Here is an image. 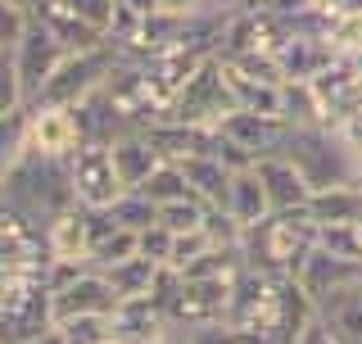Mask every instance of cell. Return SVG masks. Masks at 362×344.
<instances>
[{
	"label": "cell",
	"instance_id": "1",
	"mask_svg": "<svg viewBox=\"0 0 362 344\" xmlns=\"http://www.w3.org/2000/svg\"><path fill=\"white\" fill-rule=\"evenodd\" d=\"M0 190H5V200L14 204L32 227H41V231H45L50 217H59L64 209L77 204L68 159H45V154H32V150L5 181H0Z\"/></svg>",
	"mask_w": 362,
	"mask_h": 344
},
{
	"label": "cell",
	"instance_id": "2",
	"mask_svg": "<svg viewBox=\"0 0 362 344\" xmlns=\"http://www.w3.org/2000/svg\"><path fill=\"white\" fill-rule=\"evenodd\" d=\"M317 245V222L303 209L294 213H267L258 227H249L240 240L245 268L272 272V277H294L299 263L313 254Z\"/></svg>",
	"mask_w": 362,
	"mask_h": 344
},
{
	"label": "cell",
	"instance_id": "3",
	"mask_svg": "<svg viewBox=\"0 0 362 344\" xmlns=\"http://www.w3.org/2000/svg\"><path fill=\"white\" fill-rule=\"evenodd\" d=\"M281 154H286L290 164L308 177L313 190L358 181V154L349 150L344 136H339L335 127H326V122H313V127H290Z\"/></svg>",
	"mask_w": 362,
	"mask_h": 344
},
{
	"label": "cell",
	"instance_id": "4",
	"mask_svg": "<svg viewBox=\"0 0 362 344\" xmlns=\"http://www.w3.org/2000/svg\"><path fill=\"white\" fill-rule=\"evenodd\" d=\"M113 64H118V50H113V41H109V45H100V50L64 55V64L54 68L50 77H45V86L37 91V100H32V105L77 109L82 100H90L100 86H105V77L113 73Z\"/></svg>",
	"mask_w": 362,
	"mask_h": 344
},
{
	"label": "cell",
	"instance_id": "5",
	"mask_svg": "<svg viewBox=\"0 0 362 344\" xmlns=\"http://www.w3.org/2000/svg\"><path fill=\"white\" fill-rule=\"evenodd\" d=\"M235 109V96H231V82L222 73V59L199 64V73L190 77L186 86L177 91V100L168 105V122H199V127H222V118Z\"/></svg>",
	"mask_w": 362,
	"mask_h": 344
},
{
	"label": "cell",
	"instance_id": "6",
	"mask_svg": "<svg viewBox=\"0 0 362 344\" xmlns=\"http://www.w3.org/2000/svg\"><path fill=\"white\" fill-rule=\"evenodd\" d=\"M68 168H73V190L82 209H113L127 195V186L118 181V168H113V150L105 141H82L77 154L68 159Z\"/></svg>",
	"mask_w": 362,
	"mask_h": 344
},
{
	"label": "cell",
	"instance_id": "7",
	"mask_svg": "<svg viewBox=\"0 0 362 344\" xmlns=\"http://www.w3.org/2000/svg\"><path fill=\"white\" fill-rule=\"evenodd\" d=\"M294 281H299V290L308 294V299L322 308L331 294L349 290V285L362 281V263H349V258H335L331 249L313 245V254L299 263V272H294Z\"/></svg>",
	"mask_w": 362,
	"mask_h": 344
},
{
	"label": "cell",
	"instance_id": "8",
	"mask_svg": "<svg viewBox=\"0 0 362 344\" xmlns=\"http://www.w3.org/2000/svg\"><path fill=\"white\" fill-rule=\"evenodd\" d=\"M118 308V294L105 277V268H86L82 277H73L68 285L50 290V317L54 322H68V317H82V313H113Z\"/></svg>",
	"mask_w": 362,
	"mask_h": 344
},
{
	"label": "cell",
	"instance_id": "9",
	"mask_svg": "<svg viewBox=\"0 0 362 344\" xmlns=\"http://www.w3.org/2000/svg\"><path fill=\"white\" fill-rule=\"evenodd\" d=\"M313 96H317V105H322L326 127H339L344 118H354L362 109V77L354 73L349 59H335L313 77Z\"/></svg>",
	"mask_w": 362,
	"mask_h": 344
},
{
	"label": "cell",
	"instance_id": "10",
	"mask_svg": "<svg viewBox=\"0 0 362 344\" xmlns=\"http://www.w3.org/2000/svg\"><path fill=\"white\" fill-rule=\"evenodd\" d=\"M64 55H68L64 45L54 41L37 18H32L28 32H23V41L14 45V59H18V77H23V96H28V105L37 100V91L45 86V77L64 64Z\"/></svg>",
	"mask_w": 362,
	"mask_h": 344
},
{
	"label": "cell",
	"instance_id": "11",
	"mask_svg": "<svg viewBox=\"0 0 362 344\" xmlns=\"http://www.w3.org/2000/svg\"><path fill=\"white\" fill-rule=\"evenodd\" d=\"M32 18H37L68 55H77V50H100V45L113 41V37H105V32L90 28V23L77 14L68 0H32Z\"/></svg>",
	"mask_w": 362,
	"mask_h": 344
},
{
	"label": "cell",
	"instance_id": "12",
	"mask_svg": "<svg viewBox=\"0 0 362 344\" xmlns=\"http://www.w3.org/2000/svg\"><path fill=\"white\" fill-rule=\"evenodd\" d=\"M222 136H226V141H235L245 154H254V164H258L263 154H281V145H286V136H290V122L286 118H272V113L231 109L222 118Z\"/></svg>",
	"mask_w": 362,
	"mask_h": 344
},
{
	"label": "cell",
	"instance_id": "13",
	"mask_svg": "<svg viewBox=\"0 0 362 344\" xmlns=\"http://www.w3.org/2000/svg\"><path fill=\"white\" fill-rule=\"evenodd\" d=\"M32 154L45 159H73L82 145V127H77V113L59 109V105H32Z\"/></svg>",
	"mask_w": 362,
	"mask_h": 344
},
{
	"label": "cell",
	"instance_id": "14",
	"mask_svg": "<svg viewBox=\"0 0 362 344\" xmlns=\"http://www.w3.org/2000/svg\"><path fill=\"white\" fill-rule=\"evenodd\" d=\"M154 150L173 164H186V159H218L222 145V127H199V122H154L150 127Z\"/></svg>",
	"mask_w": 362,
	"mask_h": 344
},
{
	"label": "cell",
	"instance_id": "15",
	"mask_svg": "<svg viewBox=\"0 0 362 344\" xmlns=\"http://www.w3.org/2000/svg\"><path fill=\"white\" fill-rule=\"evenodd\" d=\"M109 326H113V340L118 344H158L173 336V322L168 313L158 308L154 299H118V308L109 313Z\"/></svg>",
	"mask_w": 362,
	"mask_h": 344
},
{
	"label": "cell",
	"instance_id": "16",
	"mask_svg": "<svg viewBox=\"0 0 362 344\" xmlns=\"http://www.w3.org/2000/svg\"><path fill=\"white\" fill-rule=\"evenodd\" d=\"M258 177H263V186H267V200H272V213H294V209H303L308 204V177H303L299 168L290 164L286 154H263L258 159Z\"/></svg>",
	"mask_w": 362,
	"mask_h": 344
},
{
	"label": "cell",
	"instance_id": "17",
	"mask_svg": "<svg viewBox=\"0 0 362 344\" xmlns=\"http://www.w3.org/2000/svg\"><path fill=\"white\" fill-rule=\"evenodd\" d=\"M45 254L50 258H90V209L73 204L45 222Z\"/></svg>",
	"mask_w": 362,
	"mask_h": 344
},
{
	"label": "cell",
	"instance_id": "18",
	"mask_svg": "<svg viewBox=\"0 0 362 344\" xmlns=\"http://www.w3.org/2000/svg\"><path fill=\"white\" fill-rule=\"evenodd\" d=\"M109 150H113V168H118V181L127 190L136 186H145V177L163 164V154L154 150V141H150V132H122L118 141H109Z\"/></svg>",
	"mask_w": 362,
	"mask_h": 344
},
{
	"label": "cell",
	"instance_id": "19",
	"mask_svg": "<svg viewBox=\"0 0 362 344\" xmlns=\"http://www.w3.org/2000/svg\"><path fill=\"white\" fill-rule=\"evenodd\" d=\"M222 209L231 213L245 231H249V227H258L272 213V200H267V186H263V177H258V168L231 172V186H226V204H222Z\"/></svg>",
	"mask_w": 362,
	"mask_h": 344
},
{
	"label": "cell",
	"instance_id": "20",
	"mask_svg": "<svg viewBox=\"0 0 362 344\" xmlns=\"http://www.w3.org/2000/svg\"><path fill=\"white\" fill-rule=\"evenodd\" d=\"M303 213L313 217L317 227H331V222H362V181H344V186H326L313 190Z\"/></svg>",
	"mask_w": 362,
	"mask_h": 344
},
{
	"label": "cell",
	"instance_id": "21",
	"mask_svg": "<svg viewBox=\"0 0 362 344\" xmlns=\"http://www.w3.org/2000/svg\"><path fill=\"white\" fill-rule=\"evenodd\" d=\"M317 317H322L344 344H362V281L349 285V290H339V294H331V299L317 308Z\"/></svg>",
	"mask_w": 362,
	"mask_h": 344
},
{
	"label": "cell",
	"instance_id": "22",
	"mask_svg": "<svg viewBox=\"0 0 362 344\" xmlns=\"http://www.w3.org/2000/svg\"><path fill=\"white\" fill-rule=\"evenodd\" d=\"M28 132H32V105H18V109L0 113V181L28 159V150H32Z\"/></svg>",
	"mask_w": 362,
	"mask_h": 344
},
{
	"label": "cell",
	"instance_id": "23",
	"mask_svg": "<svg viewBox=\"0 0 362 344\" xmlns=\"http://www.w3.org/2000/svg\"><path fill=\"white\" fill-rule=\"evenodd\" d=\"M181 168H186L190 190H195L204 204L222 209V204H226V186H231V168H226L222 159H186Z\"/></svg>",
	"mask_w": 362,
	"mask_h": 344
},
{
	"label": "cell",
	"instance_id": "24",
	"mask_svg": "<svg viewBox=\"0 0 362 344\" xmlns=\"http://www.w3.org/2000/svg\"><path fill=\"white\" fill-rule=\"evenodd\" d=\"M45 290V268H28V263H0V313L28 304L32 294Z\"/></svg>",
	"mask_w": 362,
	"mask_h": 344
},
{
	"label": "cell",
	"instance_id": "25",
	"mask_svg": "<svg viewBox=\"0 0 362 344\" xmlns=\"http://www.w3.org/2000/svg\"><path fill=\"white\" fill-rule=\"evenodd\" d=\"M158 268H163V263H150V258L136 254L127 263H113V268H105V277H109V285H113V294H118V299H141V294H150Z\"/></svg>",
	"mask_w": 362,
	"mask_h": 344
},
{
	"label": "cell",
	"instance_id": "26",
	"mask_svg": "<svg viewBox=\"0 0 362 344\" xmlns=\"http://www.w3.org/2000/svg\"><path fill=\"white\" fill-rule=\"evenodd\" d=\"M226 73L245 77V82H267V86H281L286 73H281V59L272 50H240V55H218Z\"/></svg>",
	"mask_w": 362,
	"mask_h": 344
},
{
	"label": "cell",
	"instance_id": "27",
	"mask_svg": "<svg viewBox=\"0 0 362 344\" xmlns=\"http://www.w3.org/2000/svg\"><path fill=\"white\" fill-rule=\"evenodd\" d=\"M136 190H141L150 204H168V200H186V195H195L190 181H186V168L173 164V159H163V164L145 177V186H136Z\"/></svg>",
	"mask_w": 362,
	"mask_h": 344
},
{
	"label": "cell",
	"instance_id": "28",
	"mask_svg": "<svg viewBox=\"0 0 362 344\" xmlns=\"http://www.w3.org/2000/svg\"><path fill=\"white\" fill-rule=\"evenodd\" d=\"M154 209H158V227H168V231H195V227H209L213 204H204L199 195H186V200L154 204Z\"/></svg>",
	"mask_w": 362,
	"mask_h": 344
},
{
	"label": "cell",
	"instance_id": "29",
	"mask_svg": "<svg viewBox=\"0 0 362 344\" xmlns=\"http://www.w3.org/2000/svg\"><path fill=\"white\" fill-rule=\"evenodd\" d=\"M136 254H141V231H132V227H113L109 236H100L95 245H90L95 268H113V263H127Z\"/></svg>",
	"mask_w": 362,
	"mask_h": 344
},
{
	"label": "cell",
	"instance_id": "30",
	"mask_svg": "<svg viewBox=\"0 0 362 344\" xmlns=\"http://www.w3.org/2000/svg\"><path fill=\"white\" fill-rule=\"evenodd\" d=\"M54 331L64 336V344H109V340H113L109 313H82V317H68V322H54Z\"/></svg>",
	"mask_w": 362,
	"mask_h": 344
},
{
	"label": "cell",
	"instance_id": "31",
	"mask_svg": "<svg viewBox=\"0 0 362 344\" xmlns=\"http://www.w3.org/2000/svg\"><path fill=\"white\" fill-rule=\"evenodd\" d=\"M317 245L331 249L335 258L362 263V222H331V227H317Z\"/></svg>",
	"mask_w": 362,
	"mask_h": 344
},
{
	"label": "cell",
	"instance_id": "32",
	"mask_svg": "<svg viewBox=\"0 0 362 344\" xmlns=\"http://www.w3.org/2000/svg\"><path fill=\"white\" fill-rule=\"evenodd\" d=\"M218 245L213 240L209 227H195V231H173V258H168V268H177V272H186L195 258H204L209 249Z\"/></svg>",
	"mask_w": 362,
	"mask_h": 344
},
{
	"label": "cell",
	"instance_id": "33",
	"mask_svg": "<svg viewBox=\"0 0 362 344\" xmlns=\"http://www.w3.org/2000/svg\"><path fill=\"white\" fill-rule=\"evenodd\" d=\"M109 213H113V222H118V227H132V231H145V227H154V222H158V209H154L150 200H145L141 190H127Z\"/></svg>",
	"mask_w": 362,
	"mask_h": 344
},
{
	"label": "cell",
	"instance_id": "34",
	"mask_svg": "<svg viewBox=\"0 0 362 344\" xmlns=\"http://www.w3.org/2000/svg\"><path fill=\"white\" fill-rule=\"evenodd\" d=\"M326 41L339 59H349L354 50H362V14H335L326 23Z\"/></svg>",
	"mask_w": 362,
	"mask_h": 344
},
{
	"label": "cell",
	"instance_id": "35",
	"mask_svg": "<svg viewBox=\"0 0 362 344\" xmlns=\"http://www.w3.org/2000/svg\"><path fill=\"white\" fill-rule=\"evenodd\" d=\"M18 105H28V96H23V77H18V59H14V50L0 45V113L18 109Z\"/></svg>",
	"mask_w": 362,
	"mask_h": 344
},
{
	"label": "cell",
	"instance_id": "36",
	"mask_svg": "<svg viewBox=\"0 0 362 344\" xmlns=\"http://www.w3.org/2000/svg\"><path fill=\"white\" fill-rule=\"evenodd\" d=\"M68 5L82 14L95 32H105V37H113V28H118V14H122V5L118 0H68Z\"/></svg>",
	"mask_w": 362,
	"mask_h": 344
},
{
	"label": "cell",
	"instance_id": "37",
	"mask_svg": "<svg viewBox=\"0 0 362 344\" xmlns=\"http://www.w3.org/2000/svg\"><path fill=\"white\" fill-rule=\"evenodd\" d=\"M28 23H32V9H28V5H14V0H0V45H5V50H14V45L23 41Z\"/></svg>",
	"mask_w": 362,
	"mask_h": 344
},
{
	"label": "cell",
	"instance_id": "38",
	"mask_svg": "<svg viewBox=\"0 0 362 344\" xmlns=\"http://www.w3.org/2000/svg\"><path fill=\"white\" fill-rule=\"evenodd\" d=\"M141 258H150V263H163L168 268V258H173V231L168 227H145L141 231Z\"/></svg>",
	"mask_w": 362,
	"mask_h": 344
},
{
	"label": "cell",
	"instance_id": "39",
	"mask_svg": "<svg viewBox=\"0 0 362 344\" xmlns=\"http://www.w3.org/2000/svg\"><path fill=\"white\" fill-rule=\"evenodd\" d=\"M204 9H213V0H154V14H168V18H195Z\"/></svg>",
	"mask_w": 362,
	"mask_h": 344
},
{
	"label": "cell",
	"instance_id": "40",
	"mask_svg": "<svg viewBox=\"0 0 362 344\" xmlns=\"http://www.w3.org/2000/svg\"><path fill=\"white\" fill-rule=\"evenodd\" d=\"M339 136H344V145H349V150H354L358 159H362V109L354 113V118H344V122H339V127H335Z\"/></svg>",
	"mask_w": 362,
	"mask_h": 344
},
{
	"label": "cell",
	"instance_id": "41",
	"mask_svg": "<svg viewBox=\"0 0 362 344\" xmlns=\"http://www.w3.org/2000/svg\"><path fill=\"white\" fill-rule=\"evenodd\" d=\"M294 344H344V340H339V336H335V331H331V326H326V322H322V317H313V326H308V331H303V336H299V340H294Z\"/></svg>",
	"mask_w": 362,
	"mask_h": 344
},
{
	"label": "cell",
	"instance_id": "42",
	"mask_svg": "<svg viewBox=\"0 0 362 344\" xmlns=\"http://www.w3.org/2000/svg\"><path fill=\"white\" fill-rule=\"evenodd\" d=\"M118 5H122L127 18H150L154 14V0H118Z\"/></svg>",
	"mask_w": 362,
	"mask_h": 344
},
{
	"label": "cell",
	"instance_id": "43",
	"mask_svg": "<svg viewBox=\"0 0 362 344\" xmlns=\"http://www.w3.org/2000/svg\"><path fill=\"white\" fill-rule=\"evenodd\" d=\"M28 344H64V336L50 326V331H41V336H37V340H28Z\"/></svg>",
	"mask_w": 362,
	"mask_h": 344
},
{
	"label": "cell",
	"instance_id": "44",
	"mask_svg": "<svg viewBox=\"0 0 362 344\" xmlns=\"http://www.w3.org/2000/svg\"><path fill=\"white\" fill-rule=\"evenodd\" d=\"M349 64H354V73L362 77V50H354V55H349Z\"/></svg>",
	"mask_w": 362,
	"mask_h": 344
},
{
	"label": "cell",
	"instance_id": "45",
	"mask_svg": "<svg viewBox=\"0 0 362 344\" xmlns=\"http://www.w3.org/2000/svg\"><path fill=\"white\" fill-rule=\"evenodd\" d=\"M158 344H181V340H177V336H168V340H158Z\"/></svg>",
	"mask_w": 362,
	"mask_h": 344
},
{
	"label": "cell",
	"instance_id": "46",
	"mask_svg": "<svg viewBox=\"0 0 362 344\" xmlns=\"http://www.w3.org/2000/svg\"><path fill=\"white\" fill-rule=\"evenodd\" d=\"M14 5H28V9H32V0H14Z\"/></svg>",
	"mask_w": 362,
	"mask_h": 344
},
{
	"label": "cell",
	"instance_id": "47",
	"mask_svg": "<svg viewBox=\"0 0 362 344\" xmlns=\"http://www.w3.org/2000/svg\"><path fill=\"white\" fill-rule=\"evenodd\" d=\"M358 181H362V159H358Z\"/></svg>",
	"mask_w": 362,
	"mask_h": 344
},
{
	"label": "cell",
	"instance_id": "48",
	"mask_svg": "<svg viewBox=\"0 0 362 344\" xmlns=\"http://www.w3.org/2000/svg\"><path fill=\"white\" fill-rule=\"evenodd\" d=\"M109 344H118V340H109Z\"/></svg>",
	"mask_w": 362,
	"mask_h": 344
}]
</instances>
